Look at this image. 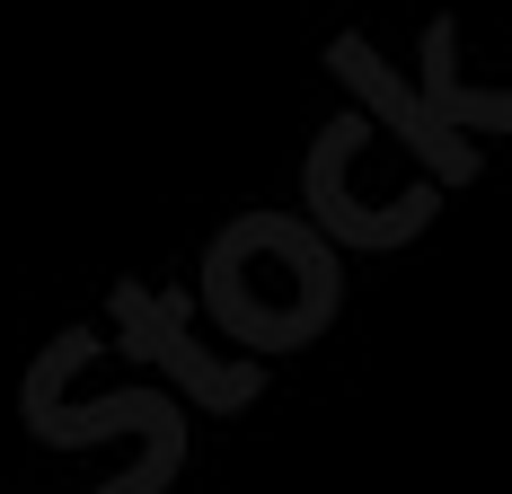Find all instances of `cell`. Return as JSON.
Listing matches in <instances>:
<instances>
[{
	"label": "cell",
	"instance_id": "6da1fadb",
	"mask_svg": "<svg viewBox=\"0 0 512 494\" xmlns=\"http://www.w3.org/2000/svg\"><path fill=\"white\" fill-rule=\"evenodd\" d=\"M204 300L212 318L239 336V345H301L309 327H327V309H336V265H327V247L292 230V221H239V230H221L204 265Z\"/></svg>",
	"mask_w": 512,
	"mask_h": 494
}]
</instances>
